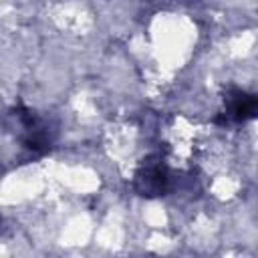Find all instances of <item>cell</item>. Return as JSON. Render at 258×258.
I'll list each match as a JSON object with an SVG mask.
<instances>
[{"instance_id": "1", "label": "cell", "mask_w": 258, "mask_h": 258, "mask_svg": "<svg viewBox=\"0 0 258 258\" xmlns=\"http://www.w3.org/2000/svg\"><path fill=\"white\" fill-rule=\"evenodd\" d=\"M165 185H167V169L159 159L157 161L147 159L135 173V189L141 196L147 198L161 196L165 191Z\"/></svg>"}, {"instance_id": "2", "label": "cell", "mask_w": 258, "mask_h": 258, "mask_svg": "<svg viewBox=\"0 0 258 258\" xmlns=\"http://www.w3.org/2000/svg\"><path fill=\"white\" fill-rule=\"evenodd\" d=\"M226 121L232 119L236 123L248 121L256 115V97L250 93H244L240 89H234L232 95L226 97Z\"/></svg>"}]
</instances>
